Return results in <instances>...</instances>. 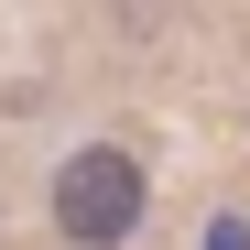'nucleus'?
<instances>
[{
    "label": "nucleus",
    "mask_w": 250,
    "mask_h": 250,
    "mask_svg": "<svg viewBox=\"0 0 250 250\" xmlns=\"http://www.w3.org/2000/svg\"><path fill=\"white\" fill-rule=\"evenodd\" d=\"M55 229H65L76 250H109V239H131V229H142V163L120 152V142L65 152V163H55Z\"/></svg>",
    "instance_id": "obj_1"
},
{
    "label": "nucleus",
    "mask_w": 250,
    "mask_h": 250,
    "mask_svg": "<svg viewBox=\"0 0 250 250\" xmlns=\"http://www.w3.org/2000/svg\"><path fill=\"white\" fill-rule=\"evenodd\" d=\"M207 250H250V229H239V218H218V229H207Z\"/></svg>",
    "instance_id": "obj_2"
}]
</instances>
